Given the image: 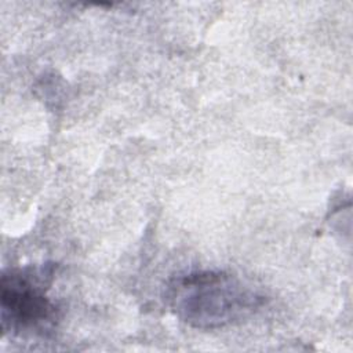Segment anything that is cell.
<instances>
[{"instance_id": "obj_1", "label": "cell", "mask_w": 353, "mask_h": 353, "mask_svg": "<svg viewBox=\"0 0 353 353\" xmlns=\"http://www.w3.org/2000/svg\"><path fill=\"white\" fill-rule=\"evenodd\" d=\"M165 303L186 325L218 330L240 324L263 305L265 295L240 276L225 270H194L174 277Z\"/></svg>"}, {"instance_id": "obj_2", "label": "cell", "mask_w": 353, "mask_h": 353, "mask_svg": "<svg viewBox=\"0 0 353 353\" xmlns=\"http://www.w3.org/2000/svg\"><path fill=\"white\" fill-rule=\"evenodd\" d=\"M51 269L12 268L0 280V320L4 334L44 336L54 330L59 316L57 303L48 296Z\"/></svg>"}]
</instances>
